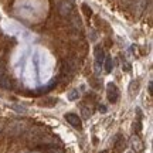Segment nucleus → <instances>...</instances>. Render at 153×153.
I'll use <instances>...</instances> for the list:
<instances>
[{
    "label": "nucleus",
    "mask_w": 153,
    "mask_h": 153,
    "mask_svg": "<svg viewBox=\"0 0 153 153\" xmlns=\"http://www.w3.org/2000/svg\"><path fill=\"white\" fill-rule=\"evenodd\" d=\"M11 108L16 111V112H19V114H27V109H26V106H23V105H13Z\"/></svg>",
    "instance_id": "15"
},
{
    "label": "nucleus",
    "mask_w": 153,
    "mask_h": 153,
    "mask_svg": "<svg viewBox=\"0 0 153 153\" xmlns=\"http://www.w3.org/2000/svg\"><path fill=\"white\" fill-rule=\"evenodd\" d=\"M47 133L43 129H38V128H34V129H30L27 132V140L33 145H38V143H44L45 139H47Z\"/></svg>",
    "instance_id": "1"
},
{
    "label": "nucleus",
    "mask_w": 153,
    "mask_h": 153,
    "mask_svg": "<svg viewBox=\"0 0 153 153\" xmlns=\"http://www.w3.org/2000/svg\"><path fill=\"white\" fill-rule=\"evenodd\" d=\"M146 6H148V0H135L133 1V13L136 16H140L146 10Z\"/></svg>",
    "instance_id": "8"
},
{
    "label": "nucleus",
    "mask_w": 153,
    "mask_h": 153,
    "mask_svg": "<svg viewBox=\"0 0 153 153\" xmlns=\"http://www.w3.org/2000/svg\"><path fill=\"white\" fill-rule=\"evenodd\" d=\"M98 111H99V112H102V114H105V112H106V106H105V105H99Z\"/></svg>",
    "instance_id": "21"
},
{
    "label": "nucleus",
    "mask_w": 153,
    "mask_h": 153,
    "mask_svg": "<svg viewBox=\"0 0 153 153\" xmlns=\"http://www.w3.org/2000/svg\"><path fill=\"white\" fill-rule=\"evenodd\" d=\"M129 143H131L132 149H133V150H135L136 153L142 152L143 149H145V145H143L142 139H140V137L137 136V135H133V136L131 137V140H129Z\"/></svg>",
    "instance_id": "7"
},
{
    "label": "nucleus",
    "mask_w": 153,
    "mask_h": 153,
    "mask_svg": "<svg viewBox=\"0 0 153 153\" xmlns=\"http://www.w3.org/2000/svg\"><path fill=\"white\" fill-rule=\"evenodd\" d=\"M139 91V81H132L129 84V95L131 97H135Z\"/></svg>",
    "instance_id": "10"
},
{
    "label": "nucleus",
    "mask_w": 153,
    "mask_h": 153,
    "mask_svg": "<svg viewBox=\"0 0 153 153\" xmlns=\"http://www.w3.org/2000/svg\"><path fill=\"white\" fill-rule=\"evenodd\" d=\"M74 10V0H62L58 4V11L62 17H68Z\"/></svg>",
    "instance_id": "5"
},
{
    "label": "nucleus",
    "mask_w": 153,
    "mask_h": 153,
    "mask_svg": "<svg viewBox=\"0 0 153 153\" xmlns=\"http://www.w3.org/2000/svg\"><path fill=\"white\" fill-rule=\"evenodd\" d=\"M125 149V140L122 139V137H118V142L115 143V150L119 153V152H122Z\"/></svg>",
    "instance_id": "13"
},
{
    "label": "nucleus",
    "mask_w": 153,
    "mask_h": 153,
    "mask_svg": "<svg viewBox=\"0 0 153 153\" xmlns=\"http://www.w3.org/2000/svg\"><path fill=\"white\" fill-rule=\"evenodd\" d=\"M75 68H76V64H75V60H67L64 62V74L67 75H71L75 72Z\"/></svg>",
    "instance_id": "9"
},
{
    "label": "nucleus",
    "mask_w": 153,
    "mask_h": 153,
    "mask_svg": "<svg viewBox=\"0 0 153 153\" xmlns=\"http://www.w3.org/2000/svg\"><path fill=\"white\" fill-rule=\"evenodd\" d=\"M106 98H108L111 104H116L118 99H119V89L114 82H109L106 85Z\"/></svg>",
    "instance_id": "4"
},
{
    "label": "nucleus",
    "mask_w": 153,
    "mask_h": 153,
    "mask_svg": "<svg viewBox=\"0 0 153 153\" xmlns=\"http://www.w3.org/2000/svg\"><path fill=\"white\" fill-rule=\"evenodd\" d=\"M122 68H123V70H125V71H129V70H131V67L128 65V62H126L125 65H122Z\"/></svg>",
    "instance_id": "23"
},
{
    "label": "nucleus",
    "mask_w": 153,
    "mask_h": 153,
    "mask_svg": "<svg viewBox=\"0 0 153 153\" xmlns=\"http://www.w3.org/2000/svg\"><path fill=\"white\" fill-rule=\"evenodd\" d=\"M153 84H152V81H150V82H149V85H148V89H149V94H150V95H152V94H153Z\"/></svg>",
    "instance_id": "22"
},
{
    "label": "nucleus",
    "mask_w": 153,
    "mask_h": 153,
    "mask_svg": "<svg viewBox=\"0 0 153 153\" xmlns=\"http://www.w3.org/2000/svg\"><path fill=\"white\" fill-rule=\"evenodd\" d=\"M101 153H108V150H102V152H101Z\"/></svg>",
    "instance_id": "25"
},
{
    "label": "nucleus",
    "mask_w": 153,
    "mask_h": 153,
    "mask_svg": "<svg viewBox=\"0 0 153 153\" xmlns=\"http://www.w3.org/2000/svg\"><path fill=\"white\" fill-rule=\"evenodd\" d=\"M1 131H3V125L0 123V133H1Z\"/></svg>",
    "instance_id": "24"
},
{
    "label": "nucleus",
    "mask_w": 153,
    "mask_h": 153,
    "mask_svg": "<svg viewBox=\"0 0 153 153\" xmlns=\"http://www.w3.org/2000/svg\"><path fill=\"white\" fill-rule=\"evenodd\" d=\"M82 10L85 11V14H87V16H91V14H92V10H91L87 4H82Z\"/></svg>",
    "instance_id": "18"
},
{
    "label": "nucleus",
    "mask_w": 153,
    "mask_h": 153,
    "mask_svg": "<svg viewBox=\"0 0 153 153\" xmlns=\"http://www.w3.org/2000/svg\"><path fill=\"white\" fill-rule=\"evenodd\" d=\"M26 129H27V125L24 120H13L7 128V133H9V136H17Z\"/></svg>",
    "instance_id": "3"
},
{
    "label": "nucleus",
    "mask_w": 153,
    "mask_h": 153,
    "mask_svg": "<svg viewBox=\"0 0 153 153\" xmlns=\"http://www.w3.org/2000/svg\"><path fill=\"white\" fill-rule=\"evenodd\" d=\"M104 65H105V72H106V74L112 72V70H114V61H112L111 57H106L104 60Z\"/></svg>",
    "instance_id": "11"
},
{
    "label": "nucleus",
    "mask_w": 153,
    "mask_h": 153,
    "mask_svg": "<svg viewBox=\"0 0 153 153\" xmlns=\"http://www.w3.org/2000/svg\"><path fill=\"white\" fill-rule=\"evenodd\" d=\"M65 120L75 129H82V120L76 114H65Z\"/></svg>",
    "instance_id": "6"
},
{
    "label": "nucleus",
    "mask_w": 153,
    "mask_h": 153,
    "mask_svg": "<svg viewBox=\"0 0 153 153\" xmlns=\"http://www.w3.org/2000/svg\"><path fill=\"white\" fill-rule=\"evenodd\" d=\"M133 131H135V132L140 131V120H139V119L135 120V123H133Z\"/></svg>",
    "instance_id": "19"
},
{
    "label": "nucleus",
    "mask_w": 153,
    "mask_h": 153,
    "mask_svg": "<svg viewBox=\"0 0 153 153\" xmlns=\"http://www.w3.org/2000/svg\"><path fill=\"white\" fill-rule=\"evenodd\" d=\"M94 55H95V64H94V68H95V74L98 75L101 72V68L104 65V60H105V51L101 45H97L95 50H94Z\"/></svg>",
    "instance_id": "2"
},
{
    "label": "nucleus",
    "mask_w": 153,
    "mask_h": 153,
    "mask_svg": "<svg viewBox=\"0 0 153 153\" xmlns=\"http://www.w3.org/2000/svg\"><path fill=\"white\" fill-rule=\"evenodd\" d=\"M58 99L57 98H44L43 101H40V105H44V106H54L57 105Z\"/></svg>",
    "instance_id": "12"
},
{
    "label": "nucleus",
    "mask_w": 153,
    "mask_h": 153,
    "mask_svg": "<svg viewBox=\"0 0 153 153\" xmlns=\"http://www.w3.org/2000/svg\"><path fill=\"white\" fill-rule=\"evenodd\" d=\"M45 150L48 153H64L61 148H57V146H51V148H45Z\"/></svg>",
    "instance_id": "16"
},
{
    "label": "nucleus",
    "mask_w": 153,
    "mask_h": 153,
    "mask_svg": "<svg viewBox=\"0 0 153 153\" xmlns=\"http://www.w3.org/2000/svg\"><path fill=\"white\" fill-rule=\"evenodd\" d=\"M81 112L84 115V118H89L91 116V111H88V108L84 104H81Z\"/></svg>",
    "instance_id": "17"
},
{
    "label": "nucleus",
    "mask_w": 153,
    "mask_h": 153,
    "mask_svg": "<svg viewBox=\"0 0 153 153\" xmlns=\"http://www.w3.org/2000/svg\"><path fill=\"white\" fill-rule=\"evenodd\" d=\"M72 23H74V26H75V27H81V22H79V20H78V17H74V19H72Z\"/></svg>",
    "instance_id": "20"
},
{
    "label": "nucleus",
    "mask_w": 153,
    "mask_h": 153,
    "mask_svg": "<svg viewBox=\"0 0 153 153\" xmlns=\"http://www.w3.org/2000/svg\"><path fill=\"white\" fill-rule=\"evenodd\" d=\"M78 97H79L78 89H72V91H70V94H68V99H70V101H76Z\"/></svg>",
    "instance_id": "14"
}]
</instances>
